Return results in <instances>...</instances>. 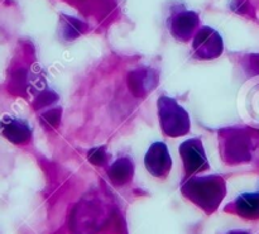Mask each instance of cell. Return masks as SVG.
<instances>
[{
	"label": "cell",
	"instance_id": "obj_11",
	"mask_svg": "<svg viewBox=\"0 0 259 234\" xmlns=\"http://www.w3.org/2000/svg\"><path fill=\"white\" fill-rule=\"evenodd\" d=\"M235 210L244 218L259 217V195L243 194L235 200Z\"/></svg>",
	"mask_w": 259,
	"mask_h": 234
},
{
	"label": "cell",
	"instance_id": "obj_9",
	"mask_svg": "<svg viewBox=\"0 0 259 234\" xmlns=\"http://www.w3.org/2000/svg\"><path fill=\"white\" fill-rule=\"evenodd\" d=\"M156 73L152 70H137L131 73L129 76V85L136 95L143 96L147 93L152 91L154 86L157 85L158 77L157 75L152 76Z\"/></svg>",
	"mask_w": 259,
	"mask_h": 234
},
{
	"label": "cell",
	"instance_id": "obj_7",
	"mask_svg": "<svg viewBox=\"0 0 259 234\" xmlns=\"http://www.w3.org/2000/svg\"><path fill=\"white\" fill-rule=\"evenodd\" d=\"M200 24L199 15L191 10H180L169 19V30L176 40L187 42Z\"/></svg>",
	"mask_w": 259,
	"mask_h": 234
},
{
	"label": "cell",
	"instance_id": "obj_12",
	"mask_svg": "<svg viewBox=\"0 0 259 234\" xmlns=\"http://www.w3.org/2000/svg\"><path fill=\"white\" fill-rule=\"evenodd\" d=\"M89 161L93 162L94 165L98 166H103L105 162L108 161V154H106V149L104 147H96L89 152Z\"/></svg>",
	"mask_w": 259,
	"mask_h": 234
},
{
	"label": "cell",
	"instance_id": "obj_10",
	"mask_svg": "<svg viewBox=\"0 0 259 234\" xmlns=\"http://www.w3.org/2000/svg\"><path fill=\"white\" fill-rule=\"evenodd\" d=\"M134 174V164L131 157H120L109 169L108 175L116 185H123L132 180Z\"/></svg>",
	"mask_w": 259,
	"mask_h": 234
},
{
	"label": "cell",
	"instance_id": "obj_13",
	"mask_svg": "<svg viewBox=\"0 0 259 234\" xmlns=\"http://www.w3.org/2000/svg\"><path fill=\"white\" fill-rule=\"evenodd\" d=\"M61 116V109H55V110H51L50 113L46 114L43 116V121H46L48 123V126H56L60 121Z\"/></svg>",
	"mask_w": 259,
	"mask_h": 234
},
{
	"label": "cell",
	"instance_id": "obj_14",
	"mask_svg": "<svg viewBox=\"0 0 259 234\" xmlns=\"http://www.w3.org/2000/svg\"><path fill=\"white\" fill-rule=\"evenodd\" d=\"M228 234H248V233H244V232H230Z\"/></svg>",
	"mask_w": 259,
	"mask_h": 234
},
{
	"label": "cell",
	"instance_id": "obj_3",
	"mask_svg": "<svg viewBox=\"0 0 259 234\" xmlns=\"http://www.w3.org/2000/svg\"><path fill=\"white\" fill-rule=\"evenodd\" d=\"M220 133V153L228 164L249 160V137L243 129L225 128Z\"/></svg>",
	"mask_w": 259,
	"mask_h": 234
},
{
	"label": "cell",
	"instance_id": "obj_1",
	"mask_svg": "<svg viewBox=\"0 0 259 234\" xmlns=\"http://www.w3.org/2000/svg\"><path fill=\"white\" fill-rule=\"evenodd\" d=\"M181 191L187 199L210 214L215 212L223 202L227 194V187L223 177L209 175L189 177L182 185Z\"/></svg>",
	"mask_w": 259,
	"mask_h": 234
},
{
	"label": "cell",
	"instance_id": "obj_6",
	"mask_svg": "<svg viewBox=\"0 0 259 234\" xmlns=\"http://www.w3.org/2000/svg\"><path fill=\"white\" fill-rule=\"evenodd\" d=\"M147 171L154 177L164 179L168 176L172 169V159L168 148L163 142H154L147 151L144 157Z\"/></svg>",
	"mask_w": 259,
	"mask_h": 234
},
{
	"label": "cell",
	"instance_id": "obj_4",
	"mask_svg": "<svg viewBox=\"0 0 259 234\" xmlns=\"http://www.w3.org/2000/svg\"><path fill=\"white\" fill-rule=\"evenodd\" d=\"M179 152L182 162H184L185 172L187 176H192V175L210 169V164L207 161L201 139L191 138L182 142Z\"/></svg>",
	"mask_w": 259,
	"mask_h": 234
},
{
	"label": "cell",
	"instance_id": "obj_5",
	"mask_svg": "<svg viewBox=\"0 0 259 234\" xmlns=\"http://www.w3.org/2000/svg\"><path fill=\"white\" fill-rule=\"evenodd\" d=\"M192 50L194 56L199 60H214L224 50L222 35L212 28L202 27L194 37Z\"/></svg>",
	"mask_w": 259,
	"mask_h": 234
},
{
	"label": "cell",
	"instance_id": "obj_2",
	"mask_svg": "<svg viewBox=\"0 0 259 234\" xmlns=\"http://www.w3.org/2000/svg\"><path fill=\"white\" fill-rule=\"evenodd\" d=\"M157 108L159 124L166 136L176 138L189 133L191 128L189 113L174 98L161 96L157 101Z\"/></svg>",
	"mask_w": 259,
	"mask_h": 234
},
{
	"label": "cell",
	"instance_id": "obj_8",
	"mask_svg": "<svg viewBox=\"0 0 259 234\" xmlns=\"http://www.w3.org/2000/svg\"><path fill=\"white\" fill-rule=\"evenodd\" d=\"M2 134L12 143L24 144L30 141L32 129L24 121L5 116L2 121Z\"/></svg>",
	"mask_w": 259,
	"mask_h": 234
}]
</instances>
